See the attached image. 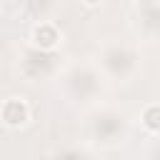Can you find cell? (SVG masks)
<instances>
[{"instance_id":"6da1fadb","label":"cell","mask_w":160,"mask_h":160,"mask_svg":"<svg viewBox=\"0 0 160 160\" xmlns=\"http://www.w3.org/2000/svg\"><path fill=\"white\" fill-rule=\"evenodd\" d=\"M145 122L158 130V128H160V108H150V110L145 112Z\"/></svg>"},{"instance_id":"7a4b0ae2","label":"cell","mask_w":160,"mask_h":160,"mask_svg":"<svg viewBox=\"0 0 160 160\" xmlns=\"http://www.w3.org/2000/svg\"><path fill=\"white\" fill-rule=\"evenodd\" d=\"M85 2H88V5H98L100 0H85Z\"/></svg>"}]
</instances>
